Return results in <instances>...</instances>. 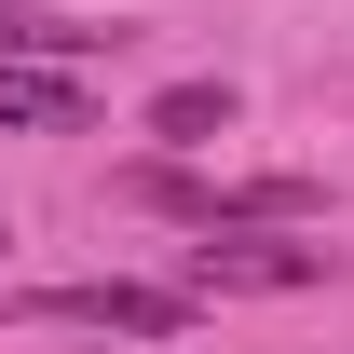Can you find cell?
<instances>
[{
    "mask_svg": "<svg viewBox=\"0 0 354 354\" xmlns=\"http://www.w3.org/2000/svg\"><path fill=\"white\" fill-rule=\"evenodd\" d=\"M0 259H14V232H0Z\"/></svg>",
    "mask_w": 354,
    "mask_h": 354,
    "instance_id": "obj_7",
    "label": "cell"
},
{
    "mask_svg": "<svg viewBox=\"0 0 354 354\" xmlns=\"http://www.w3.org/2000/svg\"><path fill=\"white\" fill-rule=\"evenodd\" d=\"M150 136H164V150H218L232 136V82H164L150 95Z\"/></svg>",
    "mask_w": 354,
    "mask_h": 354,
    "instance_id": "obj_5",
    "label": "cell"
},
{
    "mask_svg": "<svg viewBox=\"0 0 354 354\" xmlns=\"http://www.w3.org/2000/svg\"><path fill=\"white\" fill-rule=\"evenodd\" d=\"M341 245H300V232H205L191 245V300H300L327 286Z\"/></svg>",
    "mask_w": 354,
    "mask_h": 354,
    "instance_id": "obj_2",
    "label": "cell"
},
{
    "mask_svg": "<svg viewBox=\"0 0 354 354\" xmlns=\"http://www.w3.org/2000/svg\"><path fill=\"white\" fill-rule=\"evenodd\" d=\"M0 55L14 68H82L95 28H68V14H28V0H0Z\"/></svg>",
    "mask_w": 354,
    "mask_h": 354,
    "instance_id": "obj_6",
    "label": "cell"
},
{
    "mask_svg": "<svg viewBox=\"0 0 354 354\" xmlns=\"http://www.w3.org/2000/svg\"><path fill=\"white\" fill-rule=\"evenodd\" d=\"M123 205L191 218V232H300V218H327V191H313V177H191V164H136Z\"/></svg>",
    "mask_w": 354,
    "mask_h": 354,
    "instance_id": "obj_1",
    "label": "cell"
},
{
    "mask_svg": "<svg viewBox=\"0 0 354 354\" xmlns=\"http://www.w3.org/2000/svg\"><path fill=\"white\" fill-rule=\"evenodd\" d=\"M95 95H82V68H14L0 55V123H28V136H68Z\"/></svg>",
    "mask_w": 354,
    "mask_h": 354,
    "instance_id": "obj_4",
    "label": "cell"
},
{
    "mask_svg": "<svg viewBox=\"0 0 354 354\" xmlns=\"http://www.w3.org/2000/svg\"><path fill=\"white\" fill-rule=\"evenodd\" d=\"M28 327H95V341H177V327H191V286H123V272H109V286H28Z\"/></svg>",
    "mask_w": 354,
    "mask_h": 354,
    "instance_id": "obj_3",
    "label": "cell"
}]
</instances>
